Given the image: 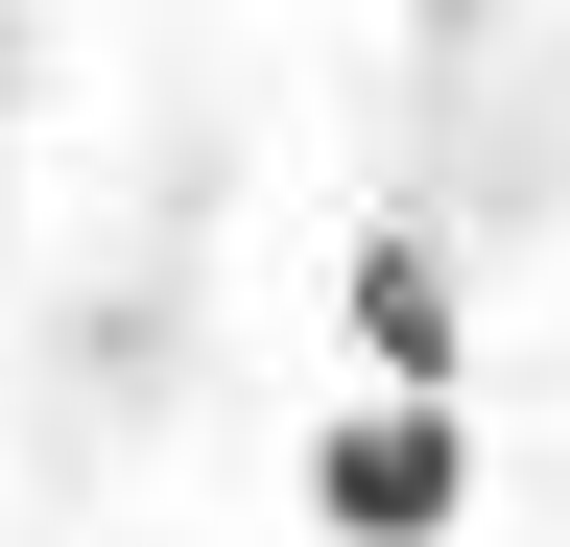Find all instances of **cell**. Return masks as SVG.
Here are the masks:
<instances>
[{"label": "cell", "mask_w": 570, "mask_h": 547, "mask_svg": "<svg viewBox=\"0 0 570 547\" xmlns=\"http://www.w3.org/2000/svg\"><path fill=\"white\" fill-rule=\"evenodd\" d=\"M452 500H475V429H452V404H333V429H309V524L333 547H428Z\"/></svg>", "instance_id": "6da1fadb"}, {"label": "cell", "mask_w": 570, "mask_h": 547, "mask_svg": "<svg viewBox=\"0 0 570 547\" xmlns=\"http://www.w3.org/2000/svg\"><path fill=\"white\" fill-rule=\"evenodd\" d=\"M356 358H381V404H452V262L428 238H356Z\"/></svg>", "instance_id": "7a4b0ae2"}]
</instances>
